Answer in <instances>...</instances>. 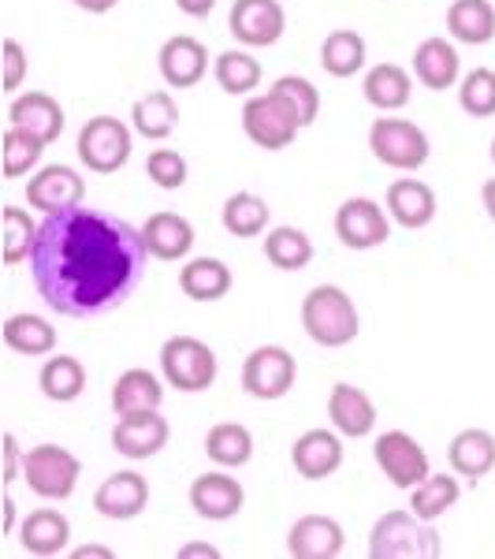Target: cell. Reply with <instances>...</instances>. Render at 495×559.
<instances>
[{"instance_id": "1", "label": "cell", "mask_w": 495, "mask_h": 559, "mask_svg": "<svg viewBox=\"0 0 495 559\" xmlns=\"http://www.w3.org/2000/svg\"><path fill=\"white\" fill-rule=\"evenodd\" d=\"M146 239L142 228L101 210L49 213L38 224L31 250L34 287L60 318H101L131 299L146 273Z\"/></svg>"}, {"instance_id": "2", "label": "cell", "mask_w": 495, "mask_h": 559, "mask_svg": "<svg viewBox=\"0 0 495 559\" xmlns=\"http://www.w3.org/2000/svg\"><path fill=\"white\" fill-rule=\"evenodd\" d=\"M302 329L321 347H347L362 332V318L343 287L317 284L302 299Z\"/></svg>"}, {"instance_id": "3", "label": "cell", "mask_w": 495, "mask_h": 559, "mask_svg": "<svg viewBox=\"0 0 495 559\" xmlns=\"http://www.w3.org/2000/svg\"><path fill=\"white\" fill-rule=\"evenodd\" d=\"M444 552L436 526L418 519L413 511H388L373 522L369 556L373 559H436Z\"/></svg>"}, {"instance_id": "4", "label": "cell", "mask_w": 495, "mask_h": 559, "mask_svg": "<svg viewBox=\"0 0 495 559\" xmlns=\"http://www.w3.org/2000/svg\"><path fill=\"white\" fill-rule=\"evenodd\" d=\"M160 373L179 392H205L220 373V362L216 350L197 336H172L160 347Z\"/></svg>"}, {"instance_id": "5", "label": "cell", "mask_w": 495, "mask_h": 559, "mask_svg": "<svg viewBox=\"0 0 495 559\" xmlns=\"http://www.w3.org/2000/svg\"><path fill=\"white\" fill-rule=\"evenodd\" d=\"M369 150L381 165L399 168V173H418L428 160V134L410 120H395V116L384 112V120H376L369 128Z\"/></svg>"}, {"instance_id": "6", "label": "cell", "mask_w": 495, "mask_h": 559, "mask_svg": "<svg viewBox=\"0 0 495 559\" xmlns=\"http://www.w3.org/2000/svg\"><path fill=\"white\" fill-rule=\"evenodd\" d=\"M83 463L60 444H38L23 459V481L41 500H68L79 489Z\"/></svg>"}, {"instance_id": "7", "label": "cell", "mask_w": 495, "mask_h": 559, "mask_svg": "<svg viewBox=\"0 0 495 559\" xmlns=\"http://www.w3.org/2000/svg\"><path fill=\"white\" fill-rule=\"evenodd\" d=\"M79 160L97 176L120 173L131 160V128L116 116H94L79 131Z\"/></svg>"}, {"instance_id": "8", "label": "cell", "mask_w": 495, "mask_h": 559, "mask_svg": "<svg viewBox=\"0 0 495 559\" xmlns=\"http://www.w3.org/2000/svg\"><path fill=\"white\" fill-rule=\"evenodd\" d=\"M294 377H299V362L287 347L265 344L254 347L242 362V392L254 395V400H283L294 388Z\"/></svg>"}, {"instance_id": "9", "label": "cell", "mask_w": 495, "mask_h": 559, "mask_svg": "<svg viewBox=\"0 0 495 559\" xmlns=\"http://www.w3.org/2000/svg\"><path fill=\"white\" fill-rule=\"evenodd\" d=\"M373 459L395 489H407V492L418 489V485L432 474L428 471V452L402 429L381 432L376 444H373Z\"/></svg>"}, {"instance_id": "10", "label": "cell", "mask_w": 495, "mask_h": 559, "mask_svg": "<svg viewBox=\"0 0 495 559\" xmlns=\"http://www.w3.org/2000/svg\"><path fill=\"white\" fill-rule=\"evenodd\" d=\"M231 38L246 49H265L276 45L287 31V15L280 0H236L228 15Z\"/></svg>"}, {"instance_id": "11", "label": "cell", "mask_w": 495, "mask_h": 559, "mask_svg": "<svg viewBox=\"0 0 495 559\" xmlns=\"http://www.w3.org/2000/svg\"><path fill=\"white\" fill-rule=\"evenodd\" d=\"M336 236L347 250H376L391 239V221L373 198H347L336 210Z\"/></svg>"}, {"instance_id": "12", "label": "cell", "mask_w": 495, "mask_h": 559, "mask_svg": "<svg viewBox=\"0 0 495 559\" xmlns=\"http://www.w3.org/2000/svg\"><path fill=\"white\" fill-rule=\"evenodd\" d=\"M242 131L254 146L276 153V150H287L299 134V123L287 116V108L276 102L273 94H257L242 105Z\"/></svg>"}, {"instance_id": "13", "label": "cell", "mask_w": 495, "mask_h": 559, "mask_svg": "<svg viewBox=\"0 0 495 559\" xmlns=\"http://www.w3.org/2000/svg\"><path fill=\"white\" fill-rule=\"evenodd\" d=\"M83 198H86L83 176L68 165H45L26 183V202H31V210H41L45 216L75 210V205H83Z\"/></svg>"}, {"instance_id": "14", "label": "cell", "mask_w": 495, "mask_h": 559, "mask_svg": "<svg viewBox=\"0 0 495 559\" xmlns=\"http://www.w3.org/2000/svg\"><path fill=\"white\" fill-rule=\"evenodd\" d=\"M149 508V481L134 471H120L105 477L94 492V511L112 522H131Z\"/></svg>"}, {"instance_id": "15", "label": "cell", "mask_w": 495, "mask_h": 559, "mask_svg": "<svg viewBox=\"0 0 495 559\" xmlns=\"http://www.w3.org/2000/svg\"><path fill=\"white\" fill-rule=\"evenodd\" d=\"M172 429H168V418H160V411H142V414H123L112 429V448L123 459H153L160 448L168 444Z\"/></svg>"}, {"instance_id": "16", "label": "cell", "mask_w": 495, "mask_h": 559, "mask_svg": "<svg viewBox=\"0 0 495 559\" xmlns=\"http://www.w3.org/2000/svg\"><path fill=\"white\" fill-rule=\"evenodd\" d=\"M157 68L172 90H191L202 83L205 71H209V52H205V45L191 38V34H176V38H168L160 45Z\"/></svg>"}, {"instance_id": "17", "label": "cell", "mask_w": 495, "mask_h": 559, "mask_svg": "<svg viewBox=\"0 0 495 559\" xmlns=\"http://www.w3.org/2000/svg\"><path fill=\"white\" fill-rule=\"evenodd\" d=\"M343 526L328 515H302L287 530V552L294 559H336L343 552Z\"/></svg>"}, {"instance_id": "18", "label": "cell", "mask_w": 495, "mask_h": 559, "mask_svg": "<svg viewBox=\"0 0 495 559\" xmlns=\"http://www.w3.org/2000/svg\"><path fill=\"white\" fill-rule=\"evenodd\" d=\"M242 503H246V492H242V485L236 481V477H228V474H220V471L194 477L191 508H194L197 519L228 522V519L239 515Z\"/></svg>"}, {"instance_id": "19", "label": "cell", "mask_w": 495, "mask_h": 559, "mask_svg": "<svg viewBox=\"0 0 495 559\" xmlns=\"http://www.w3.org/2000/svg\"><path fill=\"white\" fill-rule=\"evenodd\" d=\"M291 463L299 477L305 481H321V477H331L343 466V440H339V432L331 429H310L302 432L299 440H294L291 448Z\"/></svg>"}, {"instance_id": "20", "label": "cell", "mask_w": 495, "mask_h": 559, "mask_svg": "<svg viewBox=\"0 0 495 559\" xmlns=\"http://www.w3.org/2000/svg\"><path fill=\"white\" fill-rule=\"evenodd\" d=\"M8 123L12 128H23L49 146L64 134V108H60L57 97L41 94V90H31V94H20L12 105H8Z\"/></svg>"}, {"instance_id": "21", "label": "cell", "mask_w": 495, "mask_h": 559, "mask_svg": "<svg viewBox=\"0 0 495 559\" xmlns=\"http://www.w3.org/2000/svg\"><path fill=\"white\" fill-rule=\"evenodd\" d=\"M142 239L157 261H179L194 250V224L179 213H153L142 224Z\"/></svg>"}, {"instance_id": "22", "label": "cell", "mask_w": 495, "mask_h": 559, "mask_svg": "<svg viewBox=\"0 0 495 559\" xmlns=\"http://www.w3.org/2000/svg\"><path fill=\"white\" fill-rule=\"evenodd\" d=\"M388 216L399 228H428L436 216V194L421 179H395L388 187Z\"/></svg>"}, {"instance_id": "23", "label": "cell", "mask_w": 495, "mask_h": 559, "mask_svg": "<svg viewBox=\"0 0 495 559\" xmlns=\"http://www.w3.org/2000/svg\"><path fill=\"white\" fill-rule=\"evenodd\" d=\"M328 418H331V429L343 432V437H369L376 426V407L362 388L336 384L328 395Z\"/></svg>"}, {"instance_id": "24", "label": "cell", "mask_w": 495, "mask_h": 559, "mask_svg": "<svg viewBox=\"0 0 495 559\" xmlns=\"http://www.w3.org/2000/svg\"><path fill=\"white\" fill-rule=\"evenodd\" d=\"M68 540H71V522L57 508L31 511L20 526V545L31 556H60L68 548Z\"/></svg>"}, {"instance_id": "25", "label": "cell", "mask_w": 495, "mask_h": 559, "mask_svg": "<svg viewBox=\"0 0 495 559\" xmlns=\"http://www.w3.org/2000/svg\"><path fill=\"white\" fill-rule=\"evenodd\" d=\"M458 71H462V60H458L455 45L447 38H425L413 49V75H418L421 86L451 90L458 83Z\"/></svg>"}, {"instance_id": "26", "label": "cell", "mask_w": 495, "mask_h": 559, "mask_svg": "<svg viewBox=\"0 0 495 559\" xmlns=\"http://www.w3.org/2000/svg\"><path fill=\"white\" fill-rule=\"evenodd\" d=\"M447 463L458 477L481 481L495 471V437L488 429H462L447 448Z\"/></svg>"}, {"instance_id": "27", "label": "cell", "mask_w": 495, "mask_h": 559, "mask_svg": "<svg viewBox=\"0 0 495 559\" xmlns=\"http://www.w3.org/2000/svg\"><path fill=\"white\" fill-rule=\"evenodd\" d=\"M165 403V384L149 369H128V373L116 377L112 384V411L116 418L123 414H142V411H160Z\"/></svg>"}, {"instance_id": "28", "label": "cell", "mask_w": 495, "mask_h": 559, "mask_svg": "<svg viewBox=\"0 0 495 559\" xmlns=\"http://www.w3.org/2000/svg\"><path fill=\"white\" fill-rule=\"evenodd\" d=\"M362 94H365V102L373 108H381V112H399V108L410 105L413 79H410V71L399 64H376L365 71Z\"/></svg>"}, {"instance_id": "29", "label": "cell", "mask_w": 495, "mask_h": 559, "mask_svg": "<svg viewBox=\"0 0 495 559\" xmlns=\"http://www.w3.org/2000/svg\"><path fill=\"white\" fill-rule=\"evenodd\" d=\"M179 287L194 302H220L231 292V269L220 258H191L179 269Z\"/></svg>"}, {"instance_id": "30", "label": "cell", "mask_w": 495, "mask_h": 559, "mask_svg": "<svg viewBox=\"0 0 495 559\" xmlns=\"http://www.w3.org/2000/svg\"><path fill=\"white\" fill-rule=\"evenodd\" d=\"M447 34L462 45H488L495 38L492 0H455L447 8Z\"/></svg>"}, {"instance_id": "31", "label": "cell", "mask_w": 495, "mask_h": 559, "mask_svg": "<svg viewBox=\"0 0 495 559\" xmlns=\"http://www.w3.org/2000/svg\"><path fill=\"white\" fill-rule=\"evenodd\" d=\"M176 123H179V105L168 90H153V94L138 97L131 105V128L149 142L168 139L176 131Z\"/></svg>"}, {"instance_id": "32", "label": "cell", "mask_w": 495, "mask_h": 559, "mask_svg": "<svg viewBox=\"0 0 495 559\" xmlns=\"http://www.w3.org/2000/svg\"><path fill=\"white\" fill-rule=\"evenodd\" d=\"M0 332H4V344L12 347L15 355L41 358V355H52V347H57V329L45 318H38V313H12Z\"/></svg>"}, {"instance_id": "33", "label": "cell", "mask_w": 495, "mask_h": 559, "mask_svg": "<svg viewBox=\"0 0 495 559\" xmlns=\"http://www.w3.org/2000/svg\"><path fill=\"white\" fill-rule=\"evenodd\" d=\"M205 455L213 459L224 471H236V466H246L254 459V432L239 421H220V426L209 429L205 437Z\"/></svg>"}, {"instance_id": "34", "label": "cell", "mask_w": 495, "mask_h": 559, "mask_svg": "<svg viewBox=\"0 0 495 559\" xmlns=\"http://www.w3.org/2000/svg\"><path fill=\"white\" fill-rule=\"evenodd\" d=\"M38 388L45 400H52V403H75L79 395L86 392V366L71 355L49 358L38 373Z\"/></svg>"}, {"instance_id": "35", "label": "cell", "mask_w": 495, "mask_h": 559, "mask_svg": "<svg viewBox=\"0 0 495 559\" xmlns=\"http://www.w3.org/2000/svg\"><path fill=\"white\" fill-rule=\"evenodd\" d=\"M268 213H273V210H268L265 198H257L250 191H239V194H231L228 202H224L220 221H224V228H228V236L257 239V236H265V231H268Z\"/></svg>"}, {"instance_id": "36", "label": "cell", "mask_w": 495, "mask_h": 559, "mask_svg": "<svg viewBox=\"0 0 495 559\" xmlns=\"http://www.w3.org/2000/svg\"><path fill=\"white\" fill-rule=\"evenodd\" d=\"M321 68L331 79H350L365 68V38L358 31H331L321 45Z\"/></svg>"}, {"instance_id": "37", "label": "cell", "mask_w": 495, "mask_h": 559, "mask_svg": "<svg viewBox=\"0 0 495 559\" xmlns=\"http://www.w3.org/2000/svg\"><path fill=\"white\" fill-rule=\"evenodd\" d=\"M265 258L273 261L283 273H299L313 261V239L305 236L302 228H291V224H280L265 236Z\"/></svg>"}, {"instance_id": "38", "label": "cell", "mask_w": 495, "mask_h": 559, "mask_svg": "<svg viewBox=\"0 0 495 559\" xmlns=\"http://www.w3.org/2000/svg\"><path fill=\"white\" fill-rule=\"evenodd\" d=\"M458 496H462V489H458V477L428 474L418 489H410V511L425 522H436L439 515H447V511L455 508Z\"/></svg>"}, {"instance_id": "39", "label": "cell", "mask_w": 495, "mask_h": 559, "mask_svg": "<svg viewBox=\"0 0 495 559\" xmlns=\"http://www.w3.org/2000/svg\"><path fill=\"white\" fill-rule=\"evenodd\" d=\"M268 94L276 97L283 108H287V116H291L299 128H310L313 120H317V112H321V94H317V86L310 83V79H302V75H280L273 83V90Z\"/></svg>"}, {"instance_id": "40", "label": "cell", "mask_w": 495, "mask_h": 559, "mask_svg": "<svg viewBox=\"0 0 495 559\" xmlns=\"http://www.w3.org/2000/svg\"><path fill=\"white\" fill-rule=\"evenodd\" d=\"M213 71H216V83H220V90H224V94H231V97L250 94V90H257V83H261V64L250 57L246 49L220 52Z\"/></svg>"}, {"instance_id": "41", "label": "cell", "mask_w": 495, "mask_h": 559, "mask_svg": "<svg viewBox=\"0 0 495 559\" xmlns=\"http://www.w3.org/2000/svg\"><path fill=\"white\" fill-rule=\"evenodd\" d=\"M0 153H4V179H20L26 176L31 168H38L41 153H45V142L38 139V134L23 131V128H12L8 123L4 131V142H0Z\"/></svg>"}, {"instance_id": "42", "label": "cell", "mask_w": 495, "mask_h": 559, "mask_svg": "<svg viewBox=\"0 0 495 559\" xmlns=\"http://www.w3.org/2000/svg\"><path fill=\"white\" fill-rule=\"evenodd\" d=\"M458 105L462 112H470L473 120H488L495 116V71L492 68H476L462 79L458 86Z\"/></svg>"}, {"instance_id": "43", "label": "cell", "mask_w": 495, "mask_h": 559, "mask_svg": "<svg viewBox=\"0 0 495 559\" xmlns=\"http://www.w3.org/2000/svg\"><path fill=\"white\" fill-rule=\"evenodd\" d=\"M34 239H38V224H31V216L15 205H4V265L31 261Z\"/></svg>"}, {"instance_id": "44", "label": "cell", "mask_w": 495, "mask_h": 559, "mask_svg": "<svg viewBox=\"0 0 495 559\" xmlns=\"http://www.w3.org/2000/svg\"><path fill=\"white\" fill-rule=\"evenodd\" d=\"M186 173H191V168H186L183 153H176V150H153L146 160V176L160 191H179V187L186 183Z\"/></svg>"}, {"instance_id": "45", "label": "cell", "mask_w": 495, "mask_h": 559, "mask_svg": "<svg viewBox=\"0 0 495 559\" xmlns=\"http://www.w3.org/2000/svg\"><path fill=\"white\" fill-rule=\"evenodd\" d=\"M26 79V52L15 38H4V90H20Z\"/></svg>"}, {"instance_id": "46", "label": "cell", "mask_w": 495, "mask_h": 559, "mask_svg": "<svg viewBox=\"0 0 495 559\" xmlns=\"http://www.w3.org/2000/svg\"><path fill=\"white\" fill-rule=\"evenodd\" d=\"M23 448L20 440H15V432H4V485L20 481L23 477Z\"/></svg>"}, {"instance_id": "47", "label": "cell", "mask_w": 495, "mask_h": 559, "mask_svg": "<svg viewBox=\"0 0 495 559\" xmlns=\"http://www.w3.org/2000/svg\"><path fill=\"white\" fill-rule=\"evenodd\" d=\"M176 556H179V559H220V548L202 545V540H191V545H183Z\"/></svg>"}, {"instance_id": "48", "label": "cell", "mask_w": 495, "mask_h": 559, "mask_svg": "<svg viewBox=\"0 0 495 559\" xmlns=\"http://www.w3.org/2000/svg\"><path fill=\"white\" fill-rule=\"evenodd\" d=\"M176 8L183 15H191V20H205V15L216 8V0H176Z\"/></svg>"}, {"instance_id": "49", "label": "cell", "mask_w": 495, "mask_h": 559, "mask_svg": "<svg viewBox=\"0 0 495 559\" xmlns=\"http://www.w3.org/2000/svg\"><path fill=\"white\" fill-rule=\"evenodd\" d=\"M71 556H75V559H112L116 552H112V548H105V545H79Z\"/></svg>"}, {"instance_id": "50", "label": "cell", "mask_w": 495, "mask_h": 559, "mask_svg": "<svg viewBox=\"0 0 495 559\" xmlns=\"http://www.w3.org/2000/svg\"><path fill=\"white\" fill-rule=\"evenodd\" d=\"M116 4H120V0H75V8H83L89 15H105V12H112Z\"/></svg>"}, {"instance_id": "51", "label": "cell", "mask_w": 495, "mask_h": 559, "mask_svg": "<svg viewBox=\"0 0 495 559\" xmlns=\"http://www.w3.org/2000/svg\"><path fill=\"white\" fill-rule=\"evenodd\" d=\"M15 522H20V511H15V500L4 496V537L15 534Z\"/></svg>"}, {"instance_id": "52", "label": "cell", "mask_w": 495, "mask_h": 559, "mask_svg": "<svg viewBox=\"0 0 495 559\" xmlns=\"http://www.w3.org/2000/svg\"><path fill=\"white\" fill-rule=\"evenodd\" d=\"M481 202H484V213L495 221V179H484V187H481Z\"/></svg>"}, {"instance_id": "53", "label": "cell", "mask_w": 495, "mask_h": 559, "mask_svg": "<svg viewBox=\"0 0 495 559\" xmlns=\"http://www.w3.org/2000/svg\"><path fill=\"white\" fill-rule=\"evenodd\" d=\"M492 165H495V139H492Z\"/></svg>"}]
</instances>
